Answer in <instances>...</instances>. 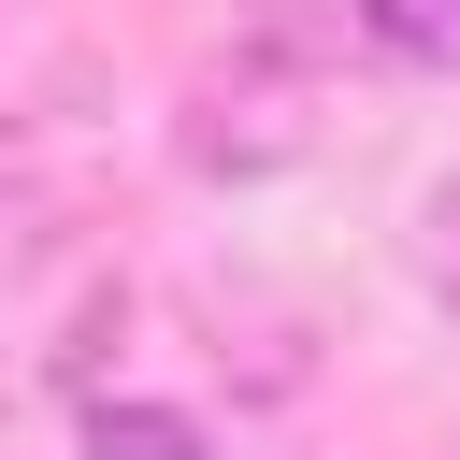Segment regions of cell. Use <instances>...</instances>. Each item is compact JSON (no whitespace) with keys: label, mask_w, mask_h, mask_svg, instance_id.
<instances>
[{"label":"cell","mask_w":460,"mask_h":460,"mask_svg":"<svg viewBox=\"0 0 460 460\" xmlns=\"http://www.w3.org/2000/svg\"><path fill=\"white\" fill-rule=\"evenodd\" d=\"M43 259H58V172L29 129H0V288H29Z\"/></svg>","instance_id":"2"},{"label":"cell","mask_w":460,"mask_h":460,"mask_svg":"<svg viewBox=\"0 0 460 460\" xmlns=\"http://www.w3.org/2000/svg\"><path fill=\"white\" fill-rule=\"evenodd\" d=\"M431 273H446V302H460V187L431 201Z\"/></svg>","instance_id":"5"},{"label":"cell","mask_w":460,"mask_h":460,"mask_svg":"<svg viewBox=\"0 0 460 460\" xmlns=\"http://www.w3.org/2000/svg\"><path fill=\"white\" fill-rule=\"evenodd\" d=\"M345 29L374 58H402V72H446L460 58V0H345Z\"/></svg>","instance_id":"3"},{"label":"cell","mask_w":460,"mask_h":460,"mask_svg":"<svg viewBox=\"0 0 460 460\" xmlns=\"http://www.w3.org/2000/svg\"><path fill=\"white\" fill-rule=\"evenodd\" d=\"M86 460H201V417H172V402H86Z\"/></svg>","instance_id":"4"},{"label":"cell","mask_w":460,"mask_h":460,"mask_svg":"<svg viewBox=\"0 0 460 460\" xmlns=\"http://www.w3.org/2000/svg\"><path fill=\"white\" fill-rule=\"evenodd\" d=\"M302 144H316V86L273 72V58L216 72L201 115H187V158H201V172H273V158H302Z\"/></svg>","instance_id":"1"}]
</instances>
